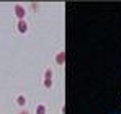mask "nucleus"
Returning a JSON list of instances; mask_svg holds the SVG:
<instances>
[{"label":"nucleus","instance_id":"1","mask_svg":"<svg viewBox=\"0 0 121 114\" xmlns=\"http://www.w3.org/2000/svg\"><path fill=\"white\" fill-rule=\"evenodd\" d=\"M44 86L46 88L52 86V70L51 69H46V72H44Z\"/></svg>","mask_w":121,"mask_h":114},{"label":"nucleus","instance_id":"2","mask_svg":"<svg viewBox=\"0 0 121 114\" xmlns=\"http://www.w3.org/2000/svg\"><path fill=\"white\" fill-rule=\"evenodd\" d=\"M15 15H17L18 21H20V20H25V15H26V12H25V8L21 7L20 3H17V5H15Z\"/></svg>","mask_w":121,"mask_h":114},{"label":"nucleus","instance_id":"3","mask_svg":"<svg viewBox=\"0 0 121 114\" xmlns=\"http://www.w3.org/2000/svg\"><path fill=\"white\" fill-rule=\"evenodd\" d=\"M17 28H18V31H20L21 34H25V33L28 31V24H26V21H25V20H20V21H18Z\"/></svg>","mask_w":121,"mask_h":114},{"label":"nucleus","instance_id":"4","mask_svg":"<svg viewBox=\"0 0 121 114\" xmlns=\"http://www.w3.org/2000/svg\"><path fill=\"white\" fill-rule=\"evenodd\" d=\"M56 64H59V65H64V64H65V52H64V51L57 52V56H56Z\"/></svg>","mask_w":121,"mask_h":114},{"label":"nucleus","instance_id":"5","mask_svg":"<svg viewBox=\"0 0 121 114\" xmlns=\"http://www.w3.org/2000/svg\"><path fill=\"white\" fill-rule=\"evenodd\" d=\"M36 114H46V106L39 104V106L36 108Z\"/></svg>","mask_w":121,"mask_h":114},{"label":"nucleus","instance_id":"6","mask_svg":"<svg viewBox=\"0 0 121 114\" xmlns=\"http://www.w3.org/2000/svg\"><path fill=\"white\" fill-rule=\"evenodd\" d=\"M17 103H18L20 106H23V104L26 103V99H25V96H18V98H17Z\"/></svg>","mask_w":121,"mask_h":114},{"label":"nucleus","instance_id":"7","mask_svg":"<svg viewBox=\"0 0 121 114\" xmlns=\"http://www.w3.org/2000/svg\"><path fill=\"white\" fill-rule=\"evenodd\" d=\"M20 114H30V113H28V111H21Z\"/></svg>","mask_w":121,"mask_h":114}]
</instances>
